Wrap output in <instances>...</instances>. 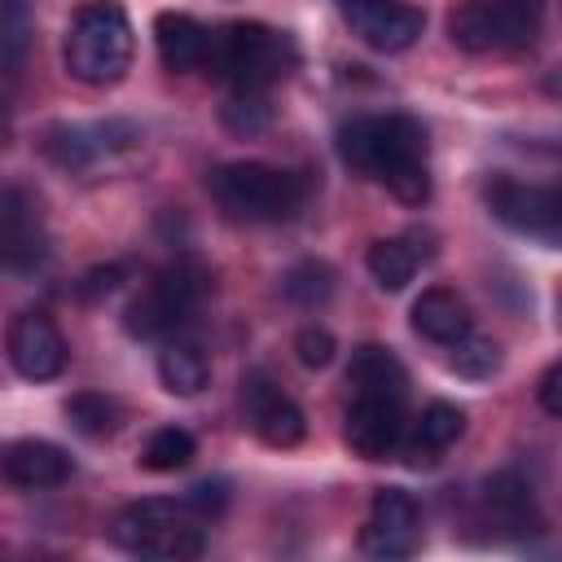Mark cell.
Instances as JSON below:
<instances>
[{"label":"cell","mask_w":562,"mask_h":562,"mask_svg":"<svg viewBox=\"0 0 562 562\" xmlns=\"http://www.w3.org/2000/svg\"><path fill=\"white\" fill-rule=\"evenodd\" d=\"M338 158L382 180L400 202L422 206L430 198V167H426V127L413 114H364L338 127L334 136Z\"/></svg>","instance_id":"6da1fadb"},{"label":"cell","mask_w":562,"mask_h":562,"mask_svg":"<svg viewBox=\"0 0 562 562\" xmlns=\"http://www.w3.org/2000/svg\"><path fill=\"white\" fill-rule=\"evenodd\" d=\"M66 70L88 88H110L132 70V22L119 0H88L66 31Z\"/></svg>","instance_id":"7a4b0ae2"},{"label":"cell","mask_w":562,"mask_h":562,"mask_svg":"<svg viewBox=\"0 0 562 562\" xmlns=\"http://www.w3.org/2000/svg\"><path fill=\"white\" fill-rule=\"evenodd\" d=\"M206 189L228 220H246V224L290 220L307 198V184L294 171L268 162H220L206 176Z\"/></svg>","instance_id":"3957f363"},{"label":"cell","mask_w":562,"mask_h":562,"mask_svg":"<svg viewBox=\"0 0 562 562\" xmlns=\"http://www.w3.org/2000/svg\"><path fill=\"white\" fill-rule=\"evenodd\" d=\"M114 544L127 549V553H140V558H198L206 549V531H202V518L193 514V505L180 496V501H167V496H145V501H132L127 509H119L114 527H110Z\"/></svg>","instance_id":"277c9868"},{"label":"cell","mask_w":562,"mask_h":562,"mask_svg":"<svg viewBox=\"0 0 562 562\" xmlns=\"http://www.w3.org/2000/svg\"><path fill=\"white\" fill-rule=\"evenodd\" d=\"M294 66V48L281 31L263 22H228L211 35L206 70L233 88H268Z\"/></svg>","instance_id":"5b68a950"},{"label":"cell","mask_w":562,"mask_h":562,"mask_svg":"<svg viewBox=\"0 0 562 562\" xmlns=\"http://www.w3.org/2000/svg\"><path fill=\"white\" fill-rule=\"evenodd\" d=\"M544 0H461L448 18V35L465 53H522L536 44Z\"/></svg>","instance_id":"8992f818"},{"label":"cell","mask_w":562,"mask_h":562,"mask_svg":"<svg viewBox=\"0 0 562 562\" xmlns=\"http://www.w3.org/2000/svg\"><path fill=\"white\" fill-rule=\"evenodd\" d=\"M206 294V268L180 259V263H167L162 272L149 277V285L127 303L123 312V325L132 338H158L167 329H176Z\"/></svg>","instance_id":"52a82bcc"},{"label":"cell","mask_w":562,"mask_h":562,"mask_svg":"<svg viewBox=\"0 0 562 562\" xmlns=\"http://www.w3.org/2000/svg\"><path fill=\"white\" fill-rule=\"evenodd\" d=\"M483 198L505 228L562 246V184H522L514 176H487Z\"/></svg>","instance_id":"ba28073f"},{"label":"cell","mask_w":562,"mask_h":562,"mask_svg":"<svg viewBox=\"0 0 562 562\" xmlns=\"http://www.w3.org/2000/svg\"><path fill=\"white\" fill-rule=\"evenodd\" d=\"M140 145V127L127 119H97V123H53L44 132V154L66 171L101 167Z\"/></svg>","instance_id":"9c48e42d"},{"label":"cell","mask_w":562,"mask_h":562,"mask_svg":"<svg viewBox=\"0 0 562 562\" xmlns=\"http://www.w3.org/2000/svg\"><path fill=\"white\" fill-rule=\"evenodd\" d=\"M422 544V514L404 487H378L369 518L360 527V549L369 558H408Z\"/></svg>","instance_id":"30bf717a"},{"label":"cell","mask_w":562,"mask_h":562,"mask_svg":"<svg viewBox=\"0 0 562 562\" xmlns=\"http://www.w3.org/2000/svg\"><path fill=\"white\" fill-rule=\"evenodd\" d=\"M241 408H246L250 430H255L268 448H294V443L307 435L303 408H299L263 369H250V373L241 378Z\"/></svg>","instance_id":"8fae6325"},{"label":"cell","mask_w":562,"mask_h":562,"mask_svg":"<svg viewBox=\"0 0 562 562\" xmlns=\"http://www.w3.org/2000/svg\"><path fill=\"white\" fill-rule=\"evenodd\" d=\"M342 439L364 461H386L404 448V400L351 395L342 417Z\"/></svg>","instance_id":"7c38bea8"},{"label":"cell","mask_w":562,"mask_h":562,"mask_svg":"<svg viewBox=\"0 0 562 562\" xmlns=\"http://www.w3.org/2000/svg\"><path fill=\"white\" fill-rule=\"evenodd\" d=\"M66 338L44 312H18L9 325V364L26 382H48L66 369Z\"/></svg>","instance_id":"4fadbf2b"},{"label":"cell","mask_w":562,"mask_h":562,"mask_svg":"<svg viewBox=\"0 0 562 562\" xmlns=\"http://www.w3.org/2000/svg\"><path fill=\"white\" fill-rule=\"evenodd\" d=\"M0 250H4L9 272H26L44 259L40 206L22 184H4V193H0Z\"/></svg>","instance_id":"5bb4252c"},{"label":"cell","mask_w":562,"mask_h":562,"mask_svg":"<svg viewBox=\"0 0 562 562\" xmlns=\"http://www.w3.org/2000/svg\"><path fill=\"white\" fill-rule=\"evenodd\" d=\"M347 22H351V31H356L369 48H378V53H404V48L426 31L422 9H413V4H404V0H373V4H364V9H356V13H347Z\"/></svg>","instance_id":"9a60e30c"},{"label":"cell","mask_w":562,"mask_h":562,"mask_svg":"<svg viewBox=\"0 0 562 562\" xmlns=\"http://www.w3.org/2000/svg\"><path fill=\"white\" fill-rule=\"evenodd\" d=\"M4 479L18 487H61L70 479V457L48 439H13L4 448Z\"/></svg>","instance_id":"2e32d148"},{"label":"cell","mask_w":562,"mask_h":562,"mask_svg":"<svg viewBox=\"0 0 562 562\" xmlns=\"http://www.w3.org/2000/svg\"><path fill=\"white\" fill-rule=\"evenodd\" d=\"M154 44H158V61L167 70H198V66H206L211 31L189 13H158Z\"/></svg>","instance_id":"e0dca14e"},{"label":"cell","mask_w":562,"mask_h":562,"mask_svg":"<svg viewBox=\"0 0 562 562\" xmlns=\"http://www.w3.org/2000/svg\"><path fill=\"white\" fill-rule=\"evenodd\" d=\"M347 386L351 395H386V400H404L408 395V373L400 364V356L382 342H364L351 351L347 364Z\"/></svg>","instance_id":"ac0fdd59"},{"label":"cell","mask_w":562,"mask_h":562,"mask_svg":"<svg viewBox=\"0 0 562 562\" xmlns=\"http://www.w3.org/2000/svg\"><path fill=\"white\" fill-rule=\"evenodd\" d=\"M413 329L426 338V342H439V347H452V342H461L470 329H474V321H470V307L452 294V290H422L417 299H413Z\"/></svg>","instance_id":"d6986e66"},{"label":"cell","mask_w":562,"mask_h":562,"mask_svg":"<svg viewBox=\"0 0 562 562\" xmlns=\"http://www.w3.org/2000/svg\"><path fill=\"white\" fill-rule=\"evenodd\" d=\"M430 250L426 246H417V233H404V237H382V241H373L369 246V255H364V263H369V277L382 285V290H404L413 277H417V268H422V259H426Z\"/></svg>","instance_id":"ffe728a7"},{"label":"cell","mask_w":562,"mask_h":562,"mask_svg":"<svg viewBox=\"0 0 562 562\" xmlns=\"http://www.w3.org/2000/svg\"><path fill=\"white\" fill-rule=\"evenodd\" d=\"M461 430H465V408L443 404V400L426 404V408H422V417H417V426H413V439L404 443V448H408V461H413V465L435 461L430 452H439V448L457 443V439H461Z\"/></svg>","instance_id":"44dd1931"},{"label":"cell","mask_w":562,"mask_h":562,"mask_svg":"<svg viewBox=\"0 0 562 562\" xmlns=\"http://www.w3.org/2000/svg\"><path fill=\"white\" fill-rule=\"evenodd\" d=\"M487 509H492V518H496L501 527H514V531L540 522V518H536L531 487H527L522 474H514V470H501V474L487 479Z\"/></svg>","instance_id":"7402d4cb"},{"label":"cell","mask_w":562,"mask_h":562,"mask_svg":"<svg viewBox=\"0 0 562 562\" xmlns=\"http://www.w3.org/2000/svg\"><path fill=\"white\" fill-rule=\"evenodd\" d=\"M158 378H162V386L171 395H198L206 386V378H211V364H206L202 347H193V342H167L158 351Z\"/></svg>","instance_id":"603a6c76"},{"label":"cell","mask_w":562,"mask_h":562,"mask_svg":"<svg viewBox=\"0 0 562 562\" xmlns=\"http://www.w3.org/2000/svg\"><path fill=\"white\" fill-rule=\"evenodd\" d=\"M193 452H198V443H193L189 430L162 426V430L149 435V443H145V452H140V465L154 470V474H171V470H184V465L193 461Z\"/></svg>","instance_id":"cb8c5ba5"},{"label":"cell","mask_w":562,"mask_h":562,"mask_svg":"<svg viewBox=\"0 0 562 562\" xmlns=\"http://www.w3.org/2000/svg\"><path fill=\"white\" fill-rule=\"evenodd\" d=\"M220 123L237 136H255L272 123V105L263 97V88H233V97L220 105Z\"/></svg>","instance_id":"d4e9b609"},{"label":"cell","mask_w":562,"mask_h":562,"mask_svg":"<svg viewBox=\"0 0 562 562\" xmlns=\"http://www.w3.org/2000/svg\"><path fill=\"white\" fill-rule=\"evenodd\" d=\"M66 417H70V426H75L79 435H88V439H105V435L119 430V404L105 400V395H97V391L70 395V400H66Z\"/></svg>","instance_id":"484cf974"},{"label":"cell","mask_w":562,"mask_h":562,"mask_svg":"<svg viewBox=\"0 0 562 562\" xmlns=\"http://www.w3.org/2000/svg\"><path fill=\"white\" fill-rule=\"evenodd\" d=\"M281 290H285V299H294L303 307H316V303H325L334 294V268L321 263V259H303V263H294L285 272Z\"/></svg>","instance_id":"4316f807"},{"label":"cell","mask_w":562,"mask_h":562,"mask_svg":"<svg viewBox=\"0 0 562 562\" xmlns=\"http://www.w3.org/2000/svg\"><path fill=\"white\" fill-rule=\"evenodd\" d=\"M448 364H452L461 378L483 382V378H492V373L501 369V347H496L492 338H483V334H474V329H470L461 342H452Z\"/></svg>","instance_id":"83f0119b"},{"label":"cell","mask_w":562,"mask_h":562,"mask_svg":"<svg viewBox=\"0 0 562 562\" xmlns=\"http://www.w3.org/2000/svg\"><path fill=\"white\" fill-rule=\"evenodd\" d=\"M0 35H4V70H9V79H13V75H18V66H22V53H26V35H31L26 0H4Z\"/></svg>","instance_id":"f1b7e54d"},{"label":"cell","mask_w":562,"mask_h":562,"mask_svg":"<svg viewBox=\"0 0 562 562\" xmlns=\"http://www.w3.org/2000/svg\"><path fill=\"white\" fill-rule=\"evenodd\" d=\"M294 356H299V364H307V369H325V364L334 360V334L321 329V325L299 329V338H294Z\"/></svg>","instance_id":"f546056e"},{"label":"cell","mask_w":562,"mask_h":562,"mask_svg":"<svg viewBox=\"0 0 562 562\" xmlns=\"http://www.w3.org/2000/svg\"><path fill=\"white\" fill-rule=\"evenodd\" d=\"M184 501L193 505V514H198L202 522H211V518H220L224 505H228V483H224V479H202V483H193V487L184 492Z\"/></svg>","instance_id":"4dcf8cb0"},{"label":"cell","mask_w":562,"mask_h":562,"mask_svg":"<svg viewBox=\"0 0 562 562\" xmlns=\"http://www.w3.org/2000/svg\"><path fill=\"white\" fill-rule=\"evenodd\" d=\"M540 404H544L553 417H562V360H553V364L544 369V378H540Z\"/></svg>","instance_id":"1f68e13d"},{"label":"cell","mask_w":562,"mask_h":562,"mask_svg":"<svg viewBox=\"0 0 562 562\" xmlns=\"http://www.w3.org/2000/svg\"><path fill=\"white\" fill-rule=\"evenodd\" d=\"M119 281H123V268H92L83 281H79V294L83 299H92V294H110V290H119Z\"/></svg>","instance_id":"d6a6232c"},{"label":"cell","mask_w":562,"mask_h":562,"mask_svg":"<svg viewBox=\"0 0 562 562\" xmlns=\"http://www.w3.org/2000/svg\"><path fill=\"white\" fill-rule=\"evenodd\" d=\"M364 4H373V0H338V9H342V18H347V13H356V9H364Z\"/></svg>","instance_id":"836d02e7"}]
</instances>
